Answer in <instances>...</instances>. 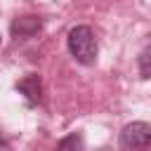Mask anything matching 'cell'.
I'll return each instance as SVG.
<instances>
[{
	"mask_svg": "<svg viewBox=\"0 0 151 151\" xmlns=\"http://www.w3.org/2000/svg\"><path fill=\"white\" fill-rule=\"evenodd\" d=\"M66 45H68V52L73 54L76 61L85 64V66H92L97 61V54H99V45H97V38L92 33L90 26H76L68 31V38H66Z\"/></svg>",
	"mask_w": 151,
	"mask_h": 151,
	"instance_id": "1",
	"label": "cell"
},
{
	"mask_svg": "<svg viewBox=\"0 0 151 151\" xmlns=\"http://www.w3.org/2000/svg\"><path fill=\"white\" fill-rule=\"evenodd\" d=\"M120 149L123 151H146L151 146V125L144 120L127 123L120 132Z\"/></svg>",
	"mask_w": 151,
	"mask_h": 151,
	"instance_id": "2",
	"label": "cell"
},
{
	"mask_svg": "<svg viewBox=\"0 0 151 151\" xmlns=\"http://www.w3.org/2000/svg\"><path fill=\"white\" fill-rule=\"evenodd\" d=\"M40 19L38 17H19L12 21V35L14 38H33L40 31Z\"/></svg>",
	"mask_w": 151,
	"mask_h": 151,
	"instance_id": "3",
	"label": "cell"
},
{
	"mask_svg": "<svg viewBox=\"0 0 151 151\" xmlns=\"http://www.w3.org/2000/svg\"><path fill=\"white\" fill-rule=\"evenodd\" d=\"M17 90L26 97V101L28 104H38L40 101V92H42V87H40V78L38 76H26L24 80H19L17 83Z\"/></svg>",
	"mask_w": 151,
	"mask_h": 151,
	"instance_id": "4",
	"label": "cell"
},
{
	"mask_svg": "<svg viewBox=\"0 0 151 151\" xmlns=\"http://www.w3.org/2000/svg\"><path fill=\"white\" fill-rule=\"evenodd\" d=\"M54 151H85V139H83L80 132H71L64 139H59Z\"/></svg>",
	"mask_w": 151,
	"mask_h": 151,
	"instance_id": "5",
	"label": "cell"
},
{
	"mask_svg": "<svg viewBox=\"0 0 151 151\" xmlns=\"http://www.w3.org/2000/svg\"><path fill=\"white\" fill-rule=\"evenodd\" d=\"M139 73L144 76V78H151V42L142 50V54H139Z\"/></svg>",
	"mask_w": 151,
	"mask_h": 151,
	"instance_id": "6",
	"label": "cell"
},
{
	"mask_svg": "<svg viewBox=\"0 0 151 151\" xmlns=\"http://www.w3.org/2000/svg\"><path fill=\"white\" fill-rule=\"evenodd\" d=\"M2 144H5V142H2V137H0V146H2Z\"/></svg>",
	"mask_w": 151,
	"mask_h": 151,
	"instance_id": "7",
	"label": "cell"
}]
</instances>
